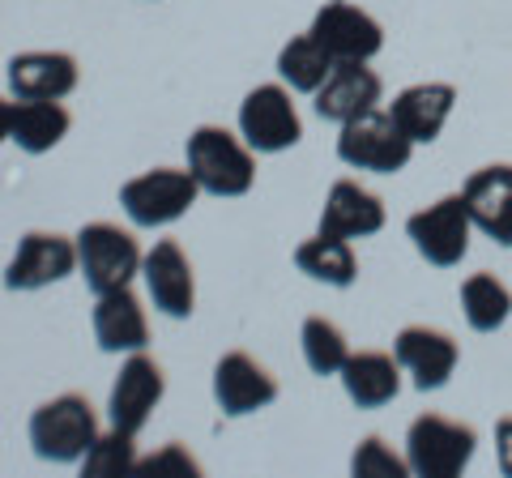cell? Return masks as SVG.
<instances>
[{
  "label": "cell",
  "instance_id": "7",
  "mask_svg": "<svg viewBox=\"0 0 512 478\" xmlns=\"http://www.w3.org/2000/svg\"><path fill=\"white\" fill-rule=\"evenodd\" d=\"M406 235H410L414 252H419L427 265H436V269L461 265V261H466V252H470V235H474L466 197L448 193L440 201H431L427 210L410 214L406 218Z\"/></svg>",
  "mask_w": 512,
  "mask_h": 478
},
{
  "label": "cell",
  "instance_id": "24",
  "mask_svg": "<svg viewBox=\"0 0 512 478\" xmlns=\"http://www.w3.org/2000/svg\"><path fill=\"white\" fill-rule=\"evenodd\" d=\"M461 312H466L474 333H495L512 316V291L495 274L478 269V274L461 282Z\"/></svg>",
  "mask_w": 512,
  "mask_h": 478
},
{
  "label": "cell",
  "instance_id": "27",
  "mask_svg": "<svg viewBox=\"0 0 512 478\" xmlns=\"http://www.w3.org/2000/svg\"><path fill=\"white\" fill-rule=\"evenodd\" d=\"M137 470V444L128 432H120V427H111L107 436H99L90 444V453L82 457V474L90 478H111V474H128Z\"/></svg>",
  "mask_w": 512,
  "mask_h": 478
},
{
  "label": "cell",
  "instance_id": "15",
  "mask_svg": "<svg viewBox=\"0 0 512 478\" xmlns=\"http://www.w3.org/2000/svg\"><path fill=\"white\" fill-rule=\"evenodd\" d=\"M474 231H483L500 248H512V163H487L461 184Z\"/></svg>",
  "mask_w": 512,
  "mask_h": 478
},
{
  "label": "cell",
  "instance_id": "5",
  "mask_svg": "<svg viewBox=\"0 0 512 478\" xmlns=\"http://www.w3.org/2000/svg\"><path fill=\"white\" fill-rule=\"evenodd\" d=\"M141 248L137 239L120 231L116 222H86L77 231V269L94 295H107V291H120L141 274Z\"/></svg>",
  "mask_w": 512,
  "mask_h": 478
},
{
  "label": "cell",
  "instance_id": "25",
  "mask_svg": "<svg viewBox=\"0 0 512 478\" xmlns=\"http://www.w3.org/2000/svg\"><path fill=\"white\" fill-rule=\"evenodd\" d=\"M333 65H338V60L312 39V30L308 35H295L278 52V77L299 94H316L320 86H325V77L333 73Z\"/></svg>",
  "mask_w": 512,
  "mask_h": 478
},
{
  "label": "cell",
  "instance_id": "12",
  "mask_svg": "<svg viewBox=\"0 0 512 478\" xmlns=\"http://www.w3.org/2000/svg\"><path fill=\"white\" fill-rule=\"evenodd\" d=\"M214 402L227 419L256 414V410L278 402V380L269 376L265 363H256L252 355H244V350H231V355H222L218 368H214Z\"/></svg>",
  "mask_w": 512,
  "mask_h": 478
},
{
  "label": "cell",
  "instance_id": "13",
  "mask_svg": "<svg viewBox=\"0 0 512 478\" xmlns=\"http://www.w3.org/2000/svg\"><path fill=\"white\" fill-rule=\"evenodd\" d=\"M312 39L325 47L333 60H372L384 47V30L367 9L333 0L312 18Z\"/></svg>",
  "mask_w": 512,
  "mask_h": 478
},
{
  "label": "cell",
  "instance_id": "9",
  "mask_svg": "<svg viewBox=\"0 0 512 478\" xmlns=\"http://www.w3.org/2000/svg\"><path fill=\"white\" fill-rule=\"evenodd\" d=\"M77 269V239L56 231H26L5 265V291H43Z\"/></svg>",
  "mask_w": 512,
  "mask_h": 478
},
{
  "label": "cell",
  "instance_id": "29",
  "mask_svg": "<svg viewBox=\"0 0 512 478\" xmlns=\"http://www.w3.org/2000/svg\"><path fill=\"white\" fill-rule=\"evenodd\" d=\"M137 470L141 474H163V470H180V474H201V466L192 461L188 453H184V444H167L158 457H150V461H137Z\"/></svg>",
  "mask_w": 512,
  "mask_h": 478
},
{
  "label": "cell",
  "instance_id": "8",
  "mask_svg": "<svg viewBox=\"0 0 512 478\" xmlns=\"http://www.w3.org/2000/svg\"><path fill=\"white\" fill-rule=\"evenodd\" d=\"M239 137H244L256 154H282V150L299 146L303 120L291 103V90L278 82L248 90L244 103H239Z\"/></svg>",
  "mask_w": 512,
  "mask_h": 478
},
{
  "label": "cell",
  "instance_id": "23",
  "mask_svg": "<svg viewBox=\"0 0 512 478\" xmlns=\"http://www.w3.org/2000/svg\"><path fill=\"white\" fill-rule=\"evenodd\" d=\"M295 265H299V274H308L312 282L338 286V291L355 286V278H359V257H355V248H350V239L329 235V231L303 239L295 248Z\"/></svg>",
  "mask_w": 512,
  "mask_h": 478
},
{
  "label": "cell",
  "instance_id": "19",
  "mask_svg": "<svg viewBox=\"0 0 512 478\" xmlns=\"http://www.w3.org/2000/svg\"><path fill=\"white\" fill-rule=\"evenodd\" d=\"M5 77L13 99H69L77 90V60L69 52H18Z\"/></svg>",
  "mask_w": 512,
  "mask_h": 478
},
{
  "label": "cell",
  "instance_id": "31",
  "mask_svg": "<svg viewBox=\"0 0 512 478\" xmlns=\"http://www.w3.org/2000/svg\"><path fill=\"white\" fill-rule=\"evenodd\" d=\"M9 124H13V103L0 99V141H9Z\"/></svg>",
  "mask_w": 512,
  "mask_h": 478
},
{
  "label": "cell",
  "instance_id": "10",
  "mask_svg": "<svg viewBox=\"0 0 512 478\" xmlns=\"http://www.w3.org/2000/svg\"><path fill=\"white\" fill-rule=\"evenodd\" d=\"M163 393H167L163 368H158L146 350H133V355L124 359V368H120L116 385H111V397H107V419H111V427H120V432L137 436L141 427L150 423L154 406L163 402Z\"/></svg>",
  "mask_w": 512,
  "mask_h": 478
},
{
  "label": "cell",
  "instance_id": "2",
  "mask_svg": "<svg viewBox=\"0 0 512 478\" xmlns=\"http://www.w3.org/2000/svg\"><path fill=\"white\" fill-rule=\"evenodd\" d=\"M99 436V414L82 393H60L30 414V449L43 461H56V466L82 461Z\"/></svg>",
  "mask_w": 512,
  "mask_h": 478
},
{
  "label": "cell",
  "instance_id": "16",
  "mask_svg": "<svg viewBox=\"0 0 512 478\" xmlns=\"http://www.w3.org/2000/svg\"><path fill=\"white\" fill-rule=\"evenodd\" d=\"M380 73L367 69V60H338L333 73L325 77V86H320L312 99H316V116L329 120V124H346L363 116V111L380 107Z\"/></svg>",
  "mask_w": 512,
  "mask_h": 478
},
{
  "label": "cell",
  "instance_id": "14",
  "mask_svg": "<svg viewBox=\"0 0 512 478\" xmlns=\"http://www.w3.org/2000/svg\"><path fill=\"white\" fill-rule=\"evenodd\" d=\"M141 278L154 299V308L171 316V321H188L192 304H197V282H192V265L175 239H158L141 261Z\"/></svg>",
  "mask_w": 512,
  "mask_h": 478
},
{
  "label": "cell",
  "instance_id": "20",
  "mask_svg": "<svg viewBox=\"0 0 512 478\" xmlns=\"http://www.w3.org/2000/svg\"><path fill=\"white\" fill-rule=\"evenodd\" d=\"M342 389L359 410H380L402 393V363L384 350H359L342 363Z\"/></svg>",
  "mask_w": 512,
  "mask_h": 478
},
{
  "label": "cell",
  "instance_id": "21",
  "mask_svg": "<svg viewBox=\"0 0 512 478\" xmlns=\"http://www.w3.org/2000/svg\"><path fill=\"white\" fill-rule=\"evenodd\" d=\"M320 231L342 235V239L376 235L384 231V201L355 180H338L325 197V210H320Z\"/></svg>",
  "mask_w": 512,
  "mask_h": 478
},
{
  "label": "cell",
  "instance_id": "1",
  "mask_svg": "<svg viewBox=\"0 0 512 478\" xmlns=\"http://www.w3.org/2000/svg\"><path fill=\"white\" fill-rule=\"evenodd\" d=\"M188 171L197 175L201 193L210 197H244L256 184V150L222 124H201L188 137Z\"/></svg>",
  "mask_w": 512,
  "mask_h": 478
},
{
  "label": "cell",
  "instance_id": "30",
  "mask_svg": "<svg viewBox=\"0 0 512 478\" xmlns=\"http://www.w3.org/2000/svg\"><path fill=\"white\" fill-rule=\"evenodd\" d=\"M495 457H500V474L512 478V414L495 423Z\"/></svg>",
  "mask_w": 512,
  "mask_h": 478
},
{
  "label": "cell",
  "instance_id": "17",
  "mask_svg": "<svg viewBox=\"0 0 512 478\" xmlns=\"http://www.w3.org/2000/svg\"><path fill=\"white\" fill-rule=\"evenodd\" d=\"M453 107H457V90L448 82H419V86H406L389 103V116L397 120V129H402L414 146H431V141L444 133Z\"/></svg>",
  "mask_w": 512,
  "mask_h": 478
},
{
  "label": "cell",
  "instance_id": "11",
  "mask_svg": "<svg viewBox=\"0 0 512 478\" xmlns=\"http://www.w3.org/2000/svg\"><path fill=\"white\" fill-rule=\"evenodd\" d=\"M393 355L402 363V372L414 380L419 393H436L453 380L461 363V346L453 333H444L436 325H406L393 342Z\"/></svg>",
  "mask_w": 512,
  "mask_h": 478
},
{
  "label": "cell",
  "instance_id": "4",
  "mask_svg": "<svg viewBox=\"0 0 512 478\" xmlns=\"http://www.w3.org/2000/svg\"><path fill=\"white\" fill-rule=\"evenodd\" d=\"M410 154H414V141L397 129V120L380 107L346 120L342 133H338V158L355 171L397 175V171H406Z\"/></svg>",
  "mask_w": 512,
  "mask_h": 478
},
{
  "label": "cell",
  "instance_id": "26",
  "mask_svg": "<svg viewBox=\"0 0 512 478\" xmlns=\"http://www.w3.org/2000/svg\"><path fill=\"white\" fill-rule=\"evenodd\" d=\"M299 346H303V359L316 376H338L342 363L350 359V346H346V333L329 321V316H308L299 329Z\"/></svg>",
  "mask_w": 512,
  "mask_h": 478
},
{
  "label": "cell",
  "instance_id": "3",
  "mask_svg": "<svg viewBox=\"0 0 512 478\" xmlns=\"http://www.w3.org/2000/svg\"><path fill=\"white\" fill-rule=\"evenodd\" d=\"M478 432L470 423L444 419V414H419L406 432V461L419 478H457L474 461Z\"/></svg>",
  "mask_w": 512,
  "mask_h": 478
},
{
  "label": "cell",
  "instance_id": "22",
  "mask_svg": "<svg viewBox=\"0 0 512 478\" xmlns=\"http://www.w3.org/2000/svg\"><path fill=\"white\" fill-rule=\"evenodd\" d=\"M73 116L64 111L60 99H18L13 103V124L9 141H18V150L26 154H47L69 137Z\"/></svg>",
  "mask_w": 512,
  "mask_h": 478
},
{
  "label": "cell",
  "instance_id": "6",
  "mask_svg": "<svg viewBox=\"0 0 512 478\" xmlns=\"http://www.w3.org/2000/svg\"><path fill=\"white\" fill-rule=\"evenodd\" d=\"M197 193L201 184L188 167H154L120 188V205L133 218V227H171L197 205Z\"/></svg>",
  "mask_w": 512,
  "mask_h": 478
},
{
  "label": "cell",
  "instance_id": "18",
  "mask_svg": "<svg viewBox=\"0 0 512 478\" xmlns=\"http://www.w3.org/2000/svg\"><path fill=\"white\" fill-rule=\"evenodd\" d=\"M94 342H99V350H107V355H133V350H146L150 321H146L141 299L128 291V286L99 295V304H94Z\"/></svg>",
  "mask_w": 512,
  "mask_h": 478
},
{
  "label": "cell",
  "instance_id": "28",
  "mask_svg": "<svg viewBox=\"0 0 512 478\" xmlns=\"http://www.w3.org/2000/svg\"><path fill=\"white\" fill-rule=\"evenodd\" d=\"M350 470H355V478H406L410 461L397 457L389 444H384V436H367L355 449V457H350Z\"/></svg>",
  "mask_w": 512,
  "mask_h": 478
}]
</instances>
